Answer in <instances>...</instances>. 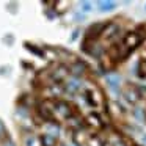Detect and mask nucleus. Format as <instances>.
<instances>
[{
	"instance_id": "nucleus-1",
	"label": "nucleus",
	"mask_w": 146,
	"mask_h": 146,
	"mask_svg": "<svg viewBox=\"0 0 146 146\" xmlns=\"http://www.w3.org/2000/svg\"><path fill=\"white\" fill-rule=\"evenodd\" d=\"M108 24H110V21H104V19L90 24V25L86 27V30L83 32V39H85V41H90V42H99L102 39V36H104Z\"/></svg>"
},
{
	"instance_id": "nucleus-2",
	"label": "nucleus",
	"mask_w": 146,
	"mask_h": 146,
	"mask_svg": "<svg viewBox=\"0 0 146 146\" xmlns=\"http://www.w3.org/2000/svg\"><path fill=\"white\" fill-rule=\"evenodd\" d=\"M119 96L127 105H130V107L140 105V102H141V99H143L141 94H140V91H138V85H130V83L123 85Z\"/></svg>"
},
{
	"instance_id": "nucleus-3",
	"label": "nucleus",
	"mask_w": 146,
	"mask_h": 146,
	"mask_svg": "<svg viewBox=\"0 0 146 146\" xmlns=\"http://www.w3.org/2000/svg\"><path fill=\"white\" fill-rule=\"evenodd\" d=\"M77 111V107L74 104H71L68 99H57L55 101V116L57 119L66 121Z\"/></svg>"
},
{
	"instance_id": "nucleus-4",
	"label": "nucleus",
	"mask_w": 146,
	"mask_h": 146,
	"mask_svg": "<svg viewBox=\"0 0 146 146\" xmlns=\"http://www.w3.org/2000/svg\"><path fill=\"white\" fill-rule=\"evenodd\" d=\"M69 76H71L69 64L57 63L50 71H49V85H50V83H64Z\"/></svg>"
},
{
	"instance_id": "nucleus-5",
	"label": "nucleus",
	"mask_w": 146,
	"mask_h": 146,
	"mask_svg": "<svg viewBox=\"0 0 146 146\" xmlns=\"http://www.w3.org/2000/svg\"><path fill=\"white\" fill-rule=\"evenodd\" d=\"M85 123H86V126L91 130H94V132H104V130L108 129V124H107V121L104 119L101 111H90L85 116Z\"/></svg>"
},
{
	"instance_id": "nucleus-6",
	"label": "nucleus",
	"mask_w": 146,
	"mask_h": 146,
	"mask_svg": "<svg viewBox=\"0 0 146 146\" xmlns=\"http://www.w3.org/2000/svg\"><path fill=\"white\" fill-rule=\"evenodd\" d=\"M63 85H64V96L77 98L79 94H82L83 86H85V80L79 79V77H74V76H69Z\"/></svg>"
},
{
	"instance_id": "nucleus-7",
	"label": "nucleus",
	"mask_w": 146,
	"mask_h": 146,
	"mask_svg": "<svg viewBox=\"0 0 146 146\" xmlns=\"http://www.w3.org/2000/svg\"><path fill=\"white\" fill-rule=\"evenodd\" d=\"M121 42H123V46L126 47V50H129L130 54H133L145 41H143V38L135 32V29H132V30H126Z\"/></svg>"
},
{
	"instance_id": "nucleus-8",
	"label": "nucleus",
	"mask_w": 146,
	"mask_h": 146,
	"mask_svg": "<svg viewBox=\"0 0 146 146\" xmlns=\"http://www.w3.org/2000/svg\"><path fill=\"white\" fill-rule=\"evenodd\" d=\"M90 127H83V129L80 130H74V132H71V143H72V146H88V141H90V137L94 133V130H93L91 133H90Z\"/></svg>"
},
{
	"instance_id": "nucleus-9",
	"label": "nucleus",
	"mask_w": 146,
	"mask_h": 146,
	"mask_svg": "<svg viewBox=\"0 0 146 146\" xmlns=\"http://www.w3.org/2000/svg\"><path fill=\"white\" fill-rule=\"evenodd\" d=\"M105 79V83H107L108 90H110L111 93H115V94H119L121 93V88H123V77L119 76L118 72H115V71H111V72H107L104 76Z\"/></svg>"
},
{
	"instance_id": "nucleus-10",
	"label": "nucleus",
	"mask_w": 146,
	"mask_h": 146,
	"mask_svg": "<svg viewBox=\"0 0 146 146\" xmlns=\"http://www.w3.org/2000/svg\"><path fill=\"white\" fill-rule=\"evenodd\" d=\"M69 71H71V76L85 80V77L88 76V72H90V66L86 64V61L76 58V60L69 64Z\"/></svg>"
},
{
	"instance_id": "nucleus-11",
	"label": "nucleus",
	"mask_w": 146,
	"mask_h": 146,
	"mask_svg": "<svg viewBox=\"0 0 146 146\" xmlns=\"http://www.w3.org/2000/svg\"><path fill=\"white\" fill-rule=\"evenodd\" d=\"M94 7L99 13L108 14V13H113L118 8V2H113V0H98Z\"/></svg>"
},
{
	"instance_id": "nucleus-12",
	"label": "nucleus",
	"mask_w": 146,
	"mask_h": 146,
	"mask_svg": "<svg viewBox=\"0 0 146 146\" xmlns=\"http://www.w3.org/2000/svg\"><path fill=\"white\" fill-rule=\"evenodd\" d=\"M129 115L132 116V123L133 124H145L146 123V110L141 107V105H135V107H132L129 110Z\"/></svg>"
},
{
	"instance_id": "nucleus-13",
	"label": "nucleus",
	"mask_w": 146,
	"mask_h": 146,
	"mask_svg": "<svg viewBox=\"0 0 146 146\" xmlns=\"http://www.w3.org/2000/svg\"><path fill=\"white\" fill-rule=\"evenodd\" d=\"M38 138H39V145H41V146H58L57 137L50 135V133L42 132L41 135L38 137Z\"/></svg>"
},
{
	"instance_id": "nucleus-14",
	"label": "nucleus",
	"mask_w": 146,
	"mask_h": 146,
	"mask_svg": "<svg viewBox=\"0 0 146 146\" xmlns=\"http://www.w3.org/2000/svg\"><path fill=\"white\" fill-rule=\"evenodd\" d=\"M105 141H107V137L104 135V132H94L90 137L88 146H104Z\"/></svg>"
},
{
	"instance_id": "nucleus-15",
	"label": "nucleus",
	"mask_w": 146,
	"mask_h": 146,
	"mask_svg": "<svg viewBox=\"0 0 146 146\" xmlns=\"http://www.w3.org/2000/svg\"><path fill=\"white\" fill-rule=\"evenodd\" d=\"M24 46H25V49H27V50H29L30 54H33L35 57H38V58H44V57H46L44 49H41L39 46L32 44V42H29V41H25V42H24Z\"/></svg>"
},
{
	"instance_id": "nucleus-16",
	"label": "nucleus",
	"mask_w": 146,
	"mask_h": 146,
	"mask_svg": "<svg viewBox=\"0 0 146 146\" xmlns=\"http://www.w3.org/2000/svg\"><path fill=\"white\" fill-rule=\"evenodd\" d=\"M135 76L140 80H146V60L138 58L135 63Z\"/></svg>"
},
{
	"instance_id": "nucleus-17",
	"label": "nucleus",
	"mask_w": 146,
	"mask_h": 146,
	"mask_svg": "<svg viewBox=\"0 0 146 146\" xmlns=\"http://www.w3.org/2000/svg\"><path fill=\"white\" fill-rule=\"evenodd\" d=\"M22 146H41L39 145V138L36 135H33L32 132L25 133L22 138Z\"/></svg>"
},
{
	"instance_id": "nucleus-18",
	"label": "nucleus",
	"mask_w": 146,
	"mask_h": 146,
	"mask_svg": "<svg viewBox=\"0 0 146 146\" xmlns=\"http://www.w3.org/2000/svg\"><path fill=\"white\" fill-rule=\"evenodd\" d=\"M93 10H94V3L93 2H90V0H80L79 2V11L83 13L85 16L93 13Z\"/></svg>"
},
{
	"instance_id": "nucleus-19",
	"label": "nucleus",
	"mask_w": 146,
	"mask_h": 146,
	"mask_svg": "<svg viewBox=\"0 0 146 146\" xmlns=\"http://www.w3.org/2000/svg\"><path fill=\"white\" fill-rule=\"evenodd\" d=\"M61 127L58 123H44V132L46 133H50V135L54 137H58V133H60Z\"/></svg>"
},
{
	"instance_id": "nucleus-20",
	"label": "nucleus",
	"mask_w": 146,
	"mask_h": 146,
	"mask_svg": "<svg viewBox=\"0 0 146 146\" xmlns=\"http://www.w3.org/2000/svg\"><path fill=\"white\" fill-rule=\"evenodd\" d=\"M80 35H82V29H80V27H76V29L72 30V33H71V36H69V42H76L77 39L80 38Z\"/></svg>"
},
{
	"instance_id": "nucleus-21",
	"label": "nucleus",
	"mask_w": 146,
	"mask_h": 146,
	"mask_svg": "<svg viewBox=\"0 0 146 146\" xmlns=\"http://www.w3.org/2000/svg\"><path fill=\"white\" fill-rule=\"evenodd\" d=\"M10 138L7 133V127H5V124L0 121V141H7V140Z\"/></svg>"
},
{
	"instance_id": "nucleus-22",
	"label": "nucleus",
	"mask_w": 146,
	"mask_h": 146,
	"mask_svg": "<svg viewBox=\"0 0 146 146\" xmlns=\"http://www.w3.org/2000/svg\"><path fill=\"white\" fill-rule=\"evenodd\" d=\"M72 19H74V22H85L86 16L83 13H80V11H76V13L72 14Z\"/></svg>"
},
{
	"instance_id": "nucleus-23",
	"label": "nucleus",
	"mask_w": 146,
	"mask_h": 146,
	"mask_svg": "<svg viewBox=\"0 0 146 146\" xmlns=\"http://www.w3.org/2000/svg\"><path fill=\"white\" fill-rule=\"evenodd\" d=\"M3 41L5 42H8V44H13V41H14V36L13 35H11V33H10V35H7V36H5V38H3Z\"/></svg>"
},
{
	"instance_id": "nucleus-24",
	"label": "nucleus",
	"mask_w": 146,
	"mask_h": 146,
	"mask_svg": "<svg viewBox=\"0 0 146 146\" xmlns=\"http://www.w3.org/2000/svg\"><path fill=\"white\" fill-rule=\"evenodd\" d=\"M3 146H16V145H14V141L11 138H8L7 141H3Z\"/></svg>"
},
{
	"instance_id": "nucleus-25",
	"label": "nucleus",
	"mask_w": 146,
	"mask_h": 146,
	"mask_svg": "<svg viewBox=\"0 0 146 146\" xmlns=\"http://www.w3.org/2000/svg\"><path fill=\"white\" fill-rule=\"evenodd\" d=\"M104 146H113V143H111V141H108V138H107V141L104 143Z\"/></svg>"
},
{
	"instance_id": "nucleus-26",
	"label": "nucleus",
	"mask_w": 146,
	"mask_h": 146,
	"mask_svg": "<svg viewBox=\"0 0 146 146\" xmlns=\"http://www.w3.org/2000/svg\"><path fill=\"white\" fill-rule=\"evenodd\" d=\"M145 11H146V3H145Z\"/></svg>"
}]
</instances>
